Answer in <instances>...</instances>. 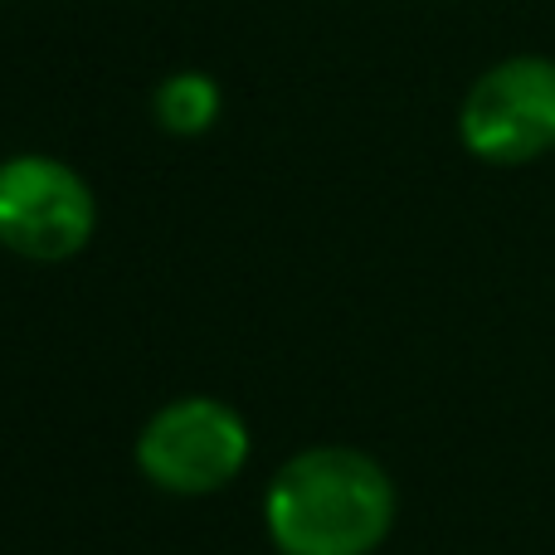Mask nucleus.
Here are the masks:
<instances>
[{
    "instance_id": "f257e3e1",
    "label": "nucleus",
    "mask_w": 555,
    "mask_h": 555,
    "mask_svg": "<svg viewBox=\"0 0 555 555\" xmlns=\"http://www.w3.org/2000/svg\"><path fill=\"white\" fill-rule=\"evenodd\" d=\"M395 512L390 473L346 443L293 453L263 502L278 555H371L390 537Z\"/></svg>"
},
{
    "instance_id": "f03ea898",
    "label": "nucleus",
    "mask_w": 555,
    "mask_h": 555,
    "mask_svg": "<svg viewBox=\"0 0 555 555\" xmlns=\"http://www.w3.org/2000/svg\"><path fill=\"white\" fill-rule=\"evenodd\" d=\"M249 463V424L215 395H181L162 404L137 434V468L171 498H210Z\"/></svg>"
},
{
    "instance_id": "7ed1b4c3",
    "label": "nucleus",
    "mask_w": 555,
    "mask_h": 555,
    "mask_svg": "<svg viewBox=\"0 0 555 555\" xmlns=\"http://www.w3.org/2000/svg\"><path fill=\"white\" fill-rule=\"evenodd\" d=\"M459 137L488 166H527L555 152V59L492 64L463 98Z\"/></svg>"
},
{
    "instance_id": "20e7f679",
    "label": "nucleus",
    "mask_w": 555,
    "mask_h": 555,
    "mask_svg": "<svg viewBox=\"0 0 555 555\" xmlns=\"http://www.w3.org/2000/svg\"><path fill=\"white\" fill-rule=\"evenodd\" d=\"M98 205L88 181L54 156L0 166V244L29 263H64L93 240Z\"/></svg>"
},
{
    "instance_id": "39448f33",
    "label": "nucleus",
    "mask_w": 555,
    "mask_h": 555,
    "mask_svg": "<svg viewBox=\"0 0 555 555\" xmlns=\"http://www.w3.org/2000/svg\"><path fill=\"white\" fill-rule=\"evenodd\" d=\"M220 117V88L205 74H171L156 88V122L171 137H201Z\"/></svg>"
}]
</instances>
